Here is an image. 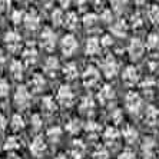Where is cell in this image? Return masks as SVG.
<instances>
[{
	"label": "cell",
	"mask_w": 159,
	"mask_h": 159,
	"mask_svg": "<svg viewBox=\"0 0 159 159\" xmlns=\"http://www.w3.org/2000/svg\"><path fill=\"white\" fill-rule=\"evenodd\" d=\"M118 70H119V66H118V62L115 60V57L112 55L106 56L103 59V62H102V72H103V75L106 78L111 79L118 73Z\"/></svg>",
	"instance_id": "cell-1"
},
{
	"label": "cell",
	"mask_w": 159,
	"mask_h": 159,
	"mask_svg": "<svg viewBox=\"0 0 159 159\" xmlns=\"http://www.w3.org/2000/svg\"><path fill=\"white\" fill-rule=\"evenodd\" d=\"M46 151H48L46 141L43 139V136L37 135L33 141H32V143H30V152H32V155L36 156V158H42Z\"/></svg>",
	"instance_id": "cell-2"
},
{
	"label": "cell",
	"mask_w": 159,
	"mask_h": 159,
	"mask_svg": "<svg viewBox=\"0 0 159 159\" xmlns=\"http://www.w3.org/2000/svg\"><path fill=\"white\" fill-rule=\"evenodd\" d=\"M82 79H83V85L88 86V88H92V86L98 85V82H99V79H100V73L96 67L89 66L85 70Z\"/></svg>",
	"instance_id": "cell-3"
},
{
	"label": "cell",
	"mask_w": 159,
	"mask_h": 159,
	"mask_svg": "<svg viewBox=\"0 0 159 159\" xmlns=\"http://www.w3.org/2000/svg\"><path fill=\"white\" fill-rule=\"evenodd\" d=\"M73 92H72V89L69 86H60V89L57 90V100H59V103L62 106H70L73 103Z\"/></svg>",
	"instance_id": "cell-4"
},
{
	"label": "cell",
	"mask_w": 159,
	"mask_h": 159,
	"mask_svg": "<svg viewBox=\"0 0 159 159\" xmlns=\"http://www.w3.org/2000/svg\"><path fill=\"white\" fill-rule=\"evenodd\" d=\"M78 49V40L73 34H66L62 39V52L65 56L73 55V52Z\"/></svg>",
	"instance_id": "cell-5"
},
{
	"label": "cell",
	"mask_w": 159,
	"mask_h": 159,
	"mask_svg": "<svg viewBox=\"0 0 159 159\" xmlns=\"http://www.w3.org/2000/svg\"><path fill=\"white\" fill-rule=\"evenodd\" d=\"M30 102V92L26 86H19L15 93V103L19 107H26Z\"/></svg>",
	"instance_id": "cell-6"
},
{
	"label": "cell",
	"mask_w": 159,
	"mask_h": 159,
	"mask_svg": "<svg viewBox=\"0 0 159 159\" xmlns=\"http://www.w3.org/2000/svg\"><path fill=\"white\" fill-rule=\"evenodd\" d=\"M40 44L46 50H52L56 44V36L50 29H44L40 34Z\"/></svg>",
	"instance_id": "cell-7"
},
{
	"label": "cell",
	"mask_w": 159,
	"mask_h": 159,
	"mask_svg": "<svg viewBox=\"0 0 159 159\" xmlns=\"http://www.w3.org/2000/svg\"><path fill=\"white\" fill-rule=\"evenodd\" d=\"M143 50H145V46L139 39H133V40L130 42L129 48H128V53H129V56L133 60H138L139 57H142Z\"/></svg>",
	"instance_id": "cell-8"
},
{
	"label": "cell",
	"mask_w": 159,
	"mask_h": 159,
	"mask_svg": "<svg viewBox=\"0 0 159 159\" xmlns=\"http://www.w3.org/2000/svg\"><path fill=\"white\" fill-rule=\"evenodd\" d=\"M126 107L129 109L130 112H138L141 109V105H142V100L139 98V95L135 92H129L126 95Z\"/></svg>",
	"instance_id": "cell-9"
},
{
	"label": "cell",
	"mask_w": 159,
	"mask_h": 159,
	"mask_svg": "<svg viewBox=\"0 0 159 159\" xmlns=\"http://www.w3.org/2000/svg\"><path fill=\"white\" fill-rule=\"evenodd\" d=\"M122 79L125 82L126 85H135L138 80H139V75H138V70L135 69V66H128L123 70V75H122Z\"/></svg>",
	"instance_id": "cell-10"
},
{
	"label": "cell",
	"mask_w": 159,
	"mask_h": 159,
	"mask_svg": "<svg viewBox=\"0 0 159 159\" xmlns=\"http://www.w3.org/2000/svg\"><path fill=\"white\" fill-rule=\"evenodd\" d=\"M4 42L7 43L9 49H10L11 52H17L19 49H20V36H19V33H16V32H9V33H6Z\"/></svg>",
	"instance_id": "cell-11"
},
{
	"label": "cell",
	"mask_w": 159,
	"mask_h": 159,
	"mask_svg": "<svg viewBox=\"0 0 159 159\" xmlns=\"http://www.w3.org/2000/svg\"><path fill=\"white\" fill-rule=\"evenodd\" d=\"M23 23H25V26H26L29 30H36L37 27H39L40 19H39V16H37L36 11L32 10V11H29V13L25 15V20H23Z\"/></svg>",
	"instance_id": "cell-12"
},
{
	"label": "cell",
	"mask_w": 159,
	"mask_h": 159,
	"mask_svg": "<svg viewBox=\"0 0 159 159\" xmlns=\"http://www.w3.org/2000/svg\"><path fill=\"white\" fill-rule=\"evenodd\" d=\"M86 153V146L82 141H75L70 148V156L73 159H82Z\"/></svg>",
	"instance_id": "cell-13"
},
{
	"label": "cell",
	"mask_w": 159,
	"mask_h": 159,
	"mask_svg": "<svg viewBox=\"0 0 159 159\" xmlns=\"http://www.w3.org/2000/svg\"><path fill=\"white\" fill-rule=\"evenodd\" d=\"M100 52V43L96 37H90L86 42V55L95 56Z\"/></svg>",
	"instance_id": "cell-14"
},
{
	"label": "cell",
	"mask_w": 159,
	"mask_h": 159,
	"mask_svg": "<svg viewBox=\"0 0 159 159\" xmlns=\"http://www.w3.org/2000/svg\"><path fill=\"white\" fill-rule=\"evenodd\" d=\"M142 151H143V153H145V158L152 159L153 155H155V151H156V142L153 141V139H151V138L145 139L143 146H142Z\"/></svg>",
	"instance_id": "cell-15"
},
{
	"label": "cell",
	"mask_w": 159,
	"mask_h": 159,
	"mask_svg": "<svg viewBox=\"0 0 159 159\" xmlns=\"http://www.w3.org/2000/svg\"><path fill=\"white\" fill-rule=\"evenodd\" d=\"M113 96H115V90H113L111 86H103V88L99 90V95H98V98H99V100L102 103H106V102L112 100Z\"/></svg>",
	"instance_id": "cell-16"
},
{
	"label": "cell",
	"mask_w": 159,
	"mask_h": 159,
	"mask_svg": "<svg viewBox=\"0 0 159 159\" xmlns=\"http://www.w3.org/2000/svg\"><path fill=\"white\" fill-rule=\"evenodd\" d=\"M103 139L111 145L115 143V142L119 139V130L116 129L115 126H109V128H106V130H105V133H103Z\"/></svg>",
	"instance_id": "cell-17"
},
{
	"label": "cell",
	"mask_w": 159,
	"mask_h": 159,
	"mask_svg": "<svg viewBox=\"0 0 159 159\" xmlns=\"http://www.w3.org/2000/svg\"><path fill=\"white\" fill-rule=\"evenodd\" d=\"M23 72H25V67H23V63L20 60H15L10 66V73L11 76L16 79V80H20L23 78Z\"/></svg>",
	"instance_id": "cell-18"
},
{
	"label": "cell",
	"mask_w": 159,
	"mask_h": 159,
	"mask_svg": "<svg viewBox=\"0 0 159 159\" xmlns=\"http://www.w3.org/2000/svg\"><path fill=\"white\" fill-rule=\"evenodd\" d=\"M44 70L50 75H55L56 72L59 70V59L55 57V56H50L46 60V65H44Z\"/></svg>",
	"instance_id": "cell-19"
},
{
	"label": "cell",
	"mask_w": 159,
	"mask_h": 159,
	"mask_svg": "<svg viewBox=\"0 0 159 159\" xmlns=\"http://www.w3.org/2000/svg\"><path fill=\"white\" fill-rule=\"evenodd\" d=\"M44 85H46V82H44V78L42 76V75L36 73L32 76V79H30V86L33 88L34 92H40L42 89L44 88Z\"/></svg>",
	"instance_id": "cell-20"
},
{
	"label": "cell",
	"mask_w": 159,
	"mask_h": 159,
	"mask_svg": "<svg viewBox=\"0 0 159 159\" xmlns=\"http://www.w3.org/2000/svg\"><path fill=\"white\" fill-rule=\"evenodd\" d=\"M56 102L53 98L50 96H46L43 98V100H42V109H43L48 115H50V113H53V112H56Z\"/></svg>",
	"instance_id": "cell-21"
},
{
	"label": "cell",
	"mask_w": 159,
	"mask_h": 159,
	"mask_svg": "<svg viewBox=\"0 0 159 159\" xmlns=\"http://www.w3.org/2000/svg\"><path fill=\"white\" fill-rule=\"evenodd\" d=\"M123 139H125L128 143H133V142L138 139V130L133 128V126H126L122 132Z\"/></svg>",
	"instance_id": "cell-22"
},
{
	"label": "cell",
	"mask_w": 159,
	"mask_h": 159,
	"mask_svg": "<svg viewBox=\"0 0 159 159\" xmlns=\"http://www.w3.org/2000/svg\"><path fill=\"white\" fill-rule=\"evenodd\" d=\"M126 29H128V26H126V23L123 22L122 19L112 25V33L116 34V36H119V37L126 36Z\"/></svg>",
	"instance_id": "cell-23"
},
{
	"label": "cell",
	"mask_w": 159,
	"mask_h": 159,
	"mask_svg": "<svg viewBox=\"0 0 159 159\" xmlns=\"http://www.w3.org/2000/svg\"><path fill=\"white\" fill-rule=\"evenodd\" d=\"M63 73H65V78L69 79V80H73V79L78 78V67H76V65L75 63H67L66 66H65V69H63Z\"/></svg>",
	"instance_id": "cell-24"
},
{
	"label": "cell",
	"mask_w": 159,
	"mask_h": 159,
	"mask_svg": "<svg viewBox=\"0 0 159 159\" xmlns=\"http://www.w3.org/2000/svg\"><path fill=\"white\" fill-rule=\"evenodd\" d=\"M78 23H79V19H78V15L75 13V11H70V13H67L66 16H65V26L67 27V29H75V27H78Z\"/></svg>",
	"instance_id": "cell-25"
},
{
	"label": "cell",
	"mask_w": 159,
	"mask_h": 159,
	"mask_svg": "<svg viewBox=\"0 0 159 159\" xmlns=\"http://www.w3.org/2000/svg\"><path fill=\"white\" fill-rule=\"evenodd\" d=\"M37 59V50L34 48H26L25 50H23V60L26 63H34Z\"/></svg>",
	"instance_id": "cell-26"
},
{
	"label": "cell",
	"mask_w": 159,
	"mask_h": 159,
	"mask_svg": "<svg viewBox=\"0 0 159 159\" xmlns=\"http://www.w3.org/2000/svg\"><path fill=\"white\" fill-rule=\"evenodd\" d=\"M3 148L6 149V151H17L19 148H20V142H19V139L16 136H10L7 139V141L4 142V145H3Z\"/></svg>",
	"instance_id": "cell-27"
},
{
	"label": "cell",
	"mask_w": 159,
	"mask_h": 159,
	"mask_svg": "<svg viewBox=\"0 0 159 159\" xmlns=\"http://www.w3.org/2000/svg\"><path fill=\"white\" fill-rule=\"evenodd\" d=\"M10 126L11 129L15 130V132H19V130H22L25 128V120L20 115H13L11 118V122H10Z\"/></svg>",
	"instance_id": "cell-28"
},
{
	"label": "cell",
	"mask_w": 159,
	"mask_h": 159,
	"mask_svg": "<svg viewBox=\"0 0 159 159\" xmlns=\"http://www.w3.org/2000/svg\"><path fill=\"white\" fill-rule=\"evenodd\" d=\"M98 20H99V19H98V16L95 15V13H86V15L83 16V19H82L85 27H93L98 23Z\"/></svg>",
	"instance_id": "cell-29"
},
{
	"label": "cell",
	"mask_w": 159,
	"mask_h": 159,
	"mask_svg": "<svg viewBox=\"0 0 159 159\" xmlns=\"http://www.w3.org/2000/svg\"><path fill=\"white\" fill-rule=\"evenodd\" d=\"M60 136H62V129L59 126H53V128H50L48 130V138L52 142H59Z\"/></svg>",
	"instance_id": "cell-30"
},
{
	"label": "cell",
	"mask_w": 159,
	"mask_h": 159,
	"mask_svg": "<svg viewBox=\"0 0 159 159\" xmlns=\"http://www.w3.org/2000/svg\"><path fill=\"white\" fill-rule=\"evenodd\" d=\"M146 48L153 50V49H158L159 48V36L158 33H151L146 39Z\"/></svg>",
	"instance_id": "cell-31"
},
{
	"label": "cell",
	"mask_w": 159,
	"mask_h": 159,
	"mask_svg": "<svg viewBox=\"0 0 159 159\" xmlns=\"http://www.w3.org/2000/svg\"><path fill=\"white\" fill-rule=\"evenodd\" d=\"M52 22L55 26H60V25H63L65 23V16H63L62 10L60 9H56V10H53L52 13Z\"/></svg>",
	"instance_id": "cell-32"
},
{
	"label": "cell",
	"mask_w": 159,
	"mask_h": 159,
	"mask_svg": "<svg viewBox=\"0 0 159 159\" xmlns=\"http://www.w3.org/2000/svg\"><path fill=\"white\" fill-rule=\"evenodd\" d=\"M80 120H78V119H72L70 122L66 125V130L69 133H72V135H75V133H78L79 130H80Z\"/></svg>",
	"instance_id": "cell-33"
},
{
	"label": "cell",
	"mask_w": 159,
	"mask_h": 159,
	"mask_svg": "<svg viewBox=\"0 0 159 159\" xmlns=\"http://www.w3.org/2000/svg\"><path fill=\"white\" fill-rule=\"evenodd\" d=\"M146 120H148L149 125L156 123V120H158V111H156L155 107H149L148 111H146Z\"/></svg>",
	"instance_id": "cell-34"
},
{
	"label": "cell",
	"mask_w": 159,
	"mask_h": 159,
	"mask_svg": "<svg viewBox=\"0 0 159 159\" xmlns=\"http://www.w3.org/2000/svg\"><path fill=\"white\" fill-rule=\"evenodd\" d=\"M148 16L149 19L152 20V23H155V25H159V7L158 6H152L148 11Z\"/></svg>",
	"instance_id": "cell-35"
},
{
	"label": "cell",
	"mask_w": 159,
	"mask_h": 159,
	"mask_svg": "<svg viewBox=\"0 0 159 159\" xmlns=\"http://www.w3.org/2000/svg\"><path fill=\"white\" fill-rule=\"evenodd\" d=\"M126 4H128V0H112V7H113L115 11H118V13L125 10Z\"/></svg>",
	"instance_id": "cell-36"
},
{
	"label": "cell",
	"mask_w": 159,
	"mask_h": 159,
	"mask_svg": "<svg viewBox=\"0 0 159 159\" xmlns=\"http://www.w3.org/2000/svg\"><path fill=\"white\" fill-rule=\"evenodd\" d=\"M92 159H109V152L103 148H99L95 153H93Z\"/></svg>",
	"instance_id": "cell-37"
},
{
	"label": "cell",
	"mask_w": 159,
	"mask_h": 159,
	"mask_svg": "<svg viewBox=\"0 0 159 159\" xmlns=\"http://www.w3.org/2000/svg\"><path fill=\"white\" fill-rule=\"evenodd\" d=\"M11 20H13L15 25H19L20 22H23V20H25V15H23V11H20V10L13 11V15H11Z\"/></svg>",
	"instance_id": "cell-38"
},
{
	"label": "cell",
	"mask_w": 159,
	"mask_h": 159,
	"mask_svg": "<svg viewBox=\"0 0 159 159\" xmlns=\"http://www.w3.org/2000/svg\"><path fill=\"white\" fill-rule=\"evenodd\" d=\"M93 107V100L90 99V98H85V99L82 100V103H80V109L83 112L89 111V109H92Z\"/></svg>",
	"instance_id": "cell-39"
},
{
	"label": "cell",
	"mask_w": 159,
	"mask_h": 159,
	"mask_svg": "<svg viewBox=\"0 0 159 159\" xmlns=\"http://www.w3.org/2000/svg\"><path fill=\"white\" fill-rule=\"evenodd\" d=\"M32 128L34 130H39L42 128V119H40V115H33L32 116Z\"/></svg>",
	"instance_id": "cell-40"
},
{
	"label": "cell",
	"mask_w": 159,
	"mask_h": 159,
	"mask_svg": "<svg viewBox=\"0 0 159 159\" xmlns=\"http://www.w3.org/2000/svg\"><path fill=\"white\" fill-rule=\"evenodd\" d=\"M9 95V83L0 80V98H6Z\"/></svg>",
	"instance_id": "cell-41"
},
{
	"label": "cell",
	"mask_w": 159,
	"mask_h": 159,
	"mask_svg": "<svg viewBox=\"0 0 159 159\" xmlns=\"http://www.w3.org/2000/svg\"><path fill=\"white\" fill-rule=\"evenodd\" d=\"M119 159H136V158H135V153L130 149H125L123 152H120Z\"/></svg>",
	"instance_id": "cell-42"
},
{
	"label": "cell",
	"mask_w": 159,
	"mask_h": 159,
	"mask_svg": "<svg viewBox=\"0 0 159 159\" xmlns=\"http://www.w3.org/2000/svg\"><path fill=\"white\" fill-rule=\"evenodd\" d=\"M112 43H113V40H112V36H109V34H106V36H103L100 39V46L109 48V46H112Z\"/></svg>",
	"instance_id": "cell-43"
},
{
	"label": "cell",
	"mask_w": 159,
	"mask_h": 159,
	"mask_svg": "<svg viewBox=\"0 0 159 159\" xmlns=\"http://www.w3.org/2000/svg\"><path fill=\"white\" fill-rule=\"evenodd\" d=\"M10 4H11V0H0V10L2 11H6L10 9Z\"/></svg>",
	"instance_id": "cell-44"
},
{
	"label": "cell",
	"mask_w": 159,
	"mask_h": 159,
	"mask_svg": "<svg viewBox=\"0 0 159 159\" xmlns=\"http://www.w3.org/2000/svg\"><path fill=\"white\" fill-rule=\"evenodd\" d=\"M86 129H88V132H89V133H95L96 130H99V126L95 125L93 122H89V123H88V126H86Z\"/></svg>",
	"instance_id": "cell-45"
},
{
	"label": "cell",
	"mask_w": 159,
	"mask_h": 159,
	"mask_svg": "<svg viewBox=\"0 0 159 159\" xmlns=\"http://www.w3.org/2000/svg\"><path fill=\"white\" fill-rule=\"evenodd\" d=\"M6 126H7V120H6V118H4L2 113H0V132H3V130L6 129Z\"/></svg>",
	"instance_id": "cell-46"
},
{
	"label": "cell",
	"mask_w": 159,
	"mask_h": 159,
	"mask_svg": "<svg viewBox=\"0 0 159 159\" xmlns=\"http://www.w3.org/2000/svg\"><path fill=\"white\" fill-rule=\"evenodd\" d=\"M102 19H103L105 22H111V19H112V11H109V10L103 11V15H102Z\"/></svg>",
	"instance_id": "cell-47"
},
{
	"label": "cell",
	"mask_w": 159,
	"mask_h": 159,
	"mask_svg": "<svg viewBox=\"0 0 159 159\" xmlns=\"http://www.w3.org/2000/svg\"><path fill=\"white\" fill-rule=\"evenodd\" d=\"M60 2V6H62V7H69V6H70V0H59Z\"/></svg>",
	"instance_id": "cell-48"
},
{
	"label": "cell",
	"mask_w": 159,
	"mask_h": 159,
	"mask_svg": "<svg viewBox=\"0 0 159 159\" xmlns=\"http://www.w3.org/2000/svg\"><path fill=\"white\" fill-rule=\"evenodd\" d=\"M4 62H6V56H4L3 50H0V66H2Z\"/></svg>",
	"instance_id": "cell-49"
},
{
	"label": "cell",
	"mask_w": 159,
	"mask_h": 159,
	"mask_svg": "<svg viewBox=\"0 0 159 159\" xmlns=\"http://www.w3.org/2000/svg\"><path fill=\"white\" fill-rule=\"evenodd\" d=\"M55 159H67V156L66 155H57Z\"/></svg>",
	"instance_id": "cell-50"
},
{
	"label": "cell",
	"mask_w": 159,
	"mask_h": 159,
	"mask_svg": "<svg viewBox=\"0 0 159 159\" xmlns=\"http://www.w3.org/2000/svg\"><path fill=\"white\" fill-rule=\"evenodd\" d=\"M135 2H136V3H139V4H142L145 2V0H135Z\"/></svg>",
	"instance_id": "cell-51"
},
{
	"label": "cell",
	"mask_w": 159,
	"mask_h": 159,
	"mask_svg": "<svg viewBox=\"0 0 159 159\" xmlns=\"http://www.w3.org/2000/svg\"><path fill=\"white\" fill-rule=\"evenodd\" d=\"M42 2H44V3H50L52 0H42Z\"/></svg>",
	"instance_id": "cell-52"
},
{
	"label": "cell",
	"mask_w": 159,
	"mask_h": 159,
	"mask_svg": "<svg viewBox=\"0 0 159 159\" xmlns=\"http://www.w3.org/2000/svg\"><path fill=\"white\" fill-rule=\"evenodd\" d=\"M100 2H102V0H100ZM96 3H98V4H99V0H96Z\"/></svg>",
	"instance_id": "cell-53"
},
{
	"label": "cell",
	"mask_w": 159,
	"mask_h": 159,
	"mask_svg": "<svg viewBox=\"0 0 159 159\" xmlns=\"http://www.w3.org/2000/svg\"><path fill=\"white\" fill-rule=\"evenodd\" d=\"M16 159H17V158H16Z\"/></svg>",
	"instance_id": "cell-54"
}]
</instances>
